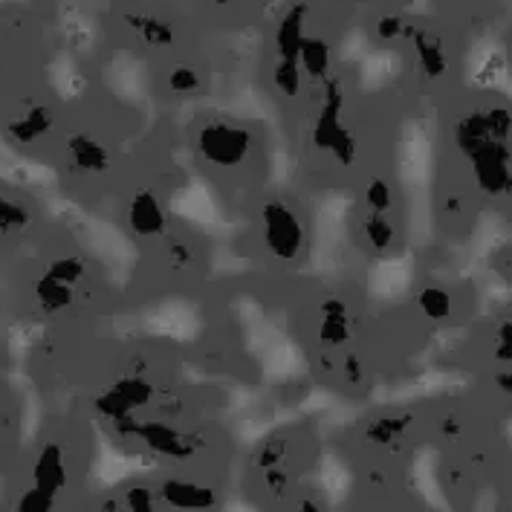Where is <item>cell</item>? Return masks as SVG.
<instances>
[{"mask_svg":"<svg viewBox=\"0 0 512 512\" xmlns=\"http://www.w3.org/2000/svg\"><path fill=\"white\" fill-rule=\"evenodd\" d=\"M197 154L215 168H238L252 154V131L241 122L209 119L194 136Z\"/></svg>","mask_w":512,"mask_h":512,"instance_id":"cell-2","label":"cell"},{"mask_svg":"<svg viewBox=\"0 0 512 512\" xmlns=\"http://www.w3.org/2000/svg\"><path fill=\"white\" fill-rule=\"evenodd\" d=\"M125 507L131 512H154L160 510V489H151V486L145 484H136L128 486L125 489Z\"/></svg>","mask_w":512,"mask_h":512,"instance_id":"cell-26","label":"cell"},{"mask_svg":"<svg viewBox=\"0 0 512 512\" xmlns=\"http://www.w3.org/2000/svg\"><path fill=\"white\" fill-rule=\"evenodd\" d=\"M67 481H70V472H67L64 449L58 443H44L38 458L32 463V484L58 495L67 486Z\"/></svg>","mask_w":512,"mask_h":512,"instance_id":"cell-9","label":"cell"},{"mask_svg":"<svg viewBox=\"0 0 512 512\" xmlns=\"http://www.w3.org/2000/svg\"><path fill=\"white\" fill-rule=\"evenodd\" d=\"M301 81H304V70L293 58H275L272 67V84L284 99H296L301 93Z\"/></svg>","mask_w":512,"mask_h":512,"instance_id":"cell-19","label":"cell"},{"mask_svg":"<svg viewBox=\"0 0 512 512\" xmlns=\"http://www.w3.org/2000/svg\"><path fill=\"white\" fill-rule=\"evenodd\" d=\"M157 388L148 382L145 377H122L116 379L110 388H105L99 397H96V411L99 417H105L108 423H122V420H131L136 417V411L148 408L154 400Z\"/></svg>","mask_w":512,"mask_h":512,"instance_id":"cell-5","label":"cell"},{"mask_svg":"<svg viewBox=\"0 0 512 512\" xmlns=\"http://www.w3.org/2000/svg\"><path fill=\"white\" fill-rule=\"evenodd\" d=\"M35 298H38V304H41L44 313L55 316V313L73 307V301H76V287L58 281L55 275H50V272L44 270V275L35 281Z\"/></svg>","mask_w":512,"mask_h":512,"instance_id":"cell-15","label":"cell"},{"mask_svg":"<svg viewBox=\"0 0 512 512\" xmlns=\"http://www.w3.org/2000/svg\"><path fill=\"white\" fill-rule=\"evenodd\" d=\"M264 478H267V489H270L272 495L284 492V489H287V481H290V478H287V472H284L281 466H272V469H267V475H264Z\"/></svg>","mask_w":512,"mask_h":512,"instance_id":"cell-32","label":"cell"},{"mask_svg":"<svg viewBox=\"0 0 512 512\" xmlns=\"http://www.w3.org/2000/svg\"><path fill=\"white\" fill-rule=\"evenodd\" d=\"M122 437H134L139 440L148 452L160 455L168 460H189L197 452V443L194 437L186 432H180L177 426L171 423H162V420H122L113 426Z\"/></svg>","mask_w":512,"mask_h":512,"instance_id":"cell-4","label":"cell"},{"mask_svg":"<svg viewBox=\"0 0 512 512\" xmlns=\"http://www.w3.org/2000/svg\"><path fill=\"white\" fill-rule=\"evenodd\" d=\"M47 272L55 275L58 281H64V284L79 287L81 281H84V275H87V264H84V258H81V255H61V258L50 261Z\"/></svg>","mask_w":512,"mask_h":512,"instance_id":"cell-25","label":"cell"},{"mask_svg":"<svg viewBox=\"0 0 512 512\" xmlns=\"http://www.w3.org/2000/svg\"><path fill=\"white\" fill-rule=\"evenodd\" d=\"M160 501L174 510H212L217 504V495L212 486L183 481V478H168L160 486Z\"/></svg>","mask_w":512,"mask_h":512,"instance_id":"cell-8","label":"cell"},{"mask_svg":"<svg viewBox=\"0 0 512 512\" xmlns=\"http://www.w3.org/2000/svg\"><path fill=\"white\" fill-rule=\"evenodd\" d=\"M362 229H365V238H368V243H371V249H377V252H388V249L394 246L397 229H394V223L388 220V215H374V212H368L365 223H362Z\"/></svg>","mask_w":512,"mask_h":512,"instance_id":"cell-20","label":"cell"},{"mask_svg":"<svg viewBox=\"0 0 512 512\" xmlns=\"http://www.w3.org/2000/svg\"><path fill=\"white\" fill-rule=\"evenodd\" d=\"M512 113L507 108H484L463 116L455 128V142L472 162L478 186L492 194L512 191Z\"/></svg>","mask_w":512,"mask_h":512,"instance_id":"cell-1","label":"cell"},{"mask_svg":"<svg viewBox=\"0 0 512 512\" xmlns=\"http://www.w3.org/2000/svg\"><path fill=\"white\" fill-rule=\"evenodd\" d=\"M298 64L304 70V76L313 84H324L330 79V67H333V53L330 44L322 35H304L301 50H298Z\"/></svg>","mask_w":512,"mask_h":512,"instance_id":"cell-14","label":"cell"},{"mask_svg":"<svg viewBox=\"0 0 512 512\" xmlns=\"http://www.w3.org/2000/svg\"><path fill=\"white\" fill-rule=\"evenodd\" d=\"M495 356H498L501 362L512 365V322H507L504 327H501V333H498V348H495Z\"/></svg>","mask_w":512,"mask_h":512,"instance_id":"cell-31","label":"cell"},{"mask_svg":"<svg viewBox=\"0 0 512 512\" xmlns=\"http://www.w3.org/2000/svg\"><path fill=\"white\" fill-rule=\"evenodd\" d=\"M284 455H287V440H284V437H270V440L261 446V452H258V466L267 472L272 466H281V463H284Z\"/></svg>","mask_w":512,"mask_h":512,"instance_id":"cell-28","label":"cell"},{"mask_svg":"<svg viewBox=\"0 0 512 512\" xmlns=\"http://www.w3.org/2000/svg\"><path fill=\"white\" fill-rule=\"evenodd\" d=\"M417 304L429 322H446L452 316V296L443 287H426L417 298Z\"/></svg>","mask_w":512,"mask_h":512,"instance_id":"cell-21","label":"cell"},{"mask_svg":"<svg viewBox=\"0 0 512 512\" xmlns=\"http://www.w3.org/2000/svg\"><path fill=\"white\" fill-rule=\"evenodd\" d=\"M29 209L18 200H9L6 194H0V235H12L18 229H27Z\"/></svg>","mask_w":512,"mask_h":512,"instance_id":"cell-24","label":"cell"},{"mask_svg":"<svg viewBox=\"0 0 512 512\" xmlns=\"http://www.w3.org/2000/svg\"><path fill=\"white\" fill-rule=\"evenodd\" d=\"M345 379H348L351 388H359V385L365 382V365H362V359L353 356V353L345 359Z\"/></svg>","mask_w":512,"mask_h":512,"instance_id":"cell-30","label":"cell"},{"mask_svg":"<svg viewBox=\"0 0 512 512\" xmlns=\"http://www.w3.org/2000/svg\"><path fill=\"white\" fill-rule=\"evenodd\" d=\"M307 6L304 3H296L290 6L278 24H275V58H293L298 61V50H301V41L307 35Z\"/></svg>","mask_w":512,"mask_h":512,"instance_id":"cell-13","label":"cell"},{"mask_svg":"<svg viewBox=\"0 0 512 512\" xmlns=\"http://www.w3.org/2000/svg\"><path fill=\"white\" fill-rule=\"evenodd\" d=\"M55 113L47 105H32L21 116L6 122V136L18 145H35L53 131Z\"/></svg>","mask_w":512,"mask_h":512,"instance_id":"cell-10","label":"cell"},{"mask_svg":"<svg viewBox=\"0 0 512 512\" xmlns=\"http://www.w3.org/2000/svg\"><path fill=\"white\" fill-rule=\"evenodd\" d=\"M495 382H498V388H501L504 394H512V371H504V374H498V377H495Z\"/></svg>","mask_w":512,"mask_h":512,"instance_id":"cell-33","label":"cell"},{"mask_svg":"<svg viewBox=\"0 0 512 512\" xmlns=\"http://www.w3.org/2000/svg\"><path fill=\"white\" fill-rule=\"evenodd\" d=\"M353 336V319L348 304L342 298H327L322 304V322H319V342L324 348H342Z\"/></svg>","mask_w":512,"mask_h":512,"instance_id":"cell-11","label":"cell"},{"mask_svg":"<svg viewBox=\"0 0 512 512\" xmlns=\"http://www.w3.org/2000/svg\"><path fill=\"white\" fill-rule=\"evenodd\" d=\"M67 154H70V162L73 168L81 171V174H105L110 171V160L108 148L90 134H73L67 139Z\"/></svg>","mask_w":512,"mask_h":512,"instance_id":"cell-12","label":"cell"},{"mask_svg":"<svg viewBox=\"0 0 512 512\" xmlns=\"http://www.w3.org/2000/svg\"><path fill=\"white\" fill-rule=\"evenodd\" d=\"M365 206L374 215H388L394 209V189H391V183L382 180V177L368 180V186H365Z\"/></svg>","mask_w":512,"mask_h":512,"instance_id":"cell-23","label":"cell"},{"mask_svg":"<svg viewBox=\"0 0 512 512\" xmlns=\"http://www.w3.org/2000/svg\"><path fill=\"white\" fill-rule=\"evenodd\" d=\"M165 81H168L171 93H180V96L200 93V87H203V76H200L197 67H191V64H174V67L168 70Z\"/></svg>","mask_w":512,"mask_h":512,"instance_id":"cell-22","label":"cell"},{"mask_svg":"<svg viewBox=\"0 0 512 512\" xmlns=\"http://www.w3.org/2000/svg\"><path fill=\"white\" fill-rule=\"evenodd\" d=\"M377 35L382 41L400 38V35H403V18H397V15H382L377 21Z\"/></svg>","mask_w":512,"mask_h":512,"instance_id":"cell-29","label":"cell"},{"mask_svg":"<svg viewBox=\"0 0 512 512\" xmlns=\"http://www.w3.org/2000/svg\"><path fill=\"white\" fill-rule=\"evenodd\" d=\"M206 3H212V6H226L229 0H206Z\"/></svg>","mask_w":512,"mask_h":512,"instance_id":"cell-34","label":"cell"},{"mask_svg":"<svg viewBox=\"0 0 512 512\" xmlns=\"http://www.w3.org/2000/svg\"><path fill=\"white\" fill-rule=\"evenodd\" d=\"M414 53H417V64L426 73V79H440L446 73V53H443L440 38H434L429 32H417L414 35Z\"/></svg>","mask_w":512,"mask_h":512,"instance_id":"cell-16","label":"cell"},{"mask_svg":"<svg viewBox=\"0 0 512 512\" xmlns=\"http://www.w3.org/2000/svg\"><path fill=\"white\" fill-rule=\"evenodd\" d=\"M128 226L139 238H160L168 229V212L151 189H139L128 203Z\"/></svg>","mask_w":512,"mask_h":512,"instance_id":"cell-7","label":"cell"},{"mask_svg":"<svg viewBox=\"0 0 512 512\" xmlns=\"http://www.w3.org/2000/svg\"><path fill=\"white\" fill-rule=\"evenodd\" d=\"M128 24L136 29V35L142 38L145 47L162 50V47H171L177 41L174 27L162 18H154V15H128Z\"/></svg>","mask_w":512,"mask_h":512,"instance_id":"cell-17","label":"cell"},{"mask_svg":"<svg viewBox=\"0 0 512 512\" xmlns=\"http://www.w3.org/2000/svg\"><path fill=\"white\" fill-rule=\"evenodd\" d=\"M261 235L267 252L284 264L296 261L307 246V229L293 206H287L284 200H267L261 206Z\"/></svg>","mask_w":512,"mask_h":512,"instance_id":"cell-3","label":"cell"},{"mask_svg":"<svg viewBox=\"0 0 512 512\" xmlns=\"http://www.w3.org/2000/svg\"><path fill=\"white\" fill-rule=\"evenodd\" d=\"M55 507V495L41 489V486H29L27 492L18 498V510L21 512H50Z\"/></svg>","mask_w":512,"mask_h":512,"instance_id":"cell-27","label":"cell"},{"mask_svg":"<svg viewBox=\"0 0 512 512\" xmlns=\"http://www.w3.org/2000/svg\"><path fill=\"white\" fill-rule=\"evenodd\" d=\"M342 110H345V87L339 79L324 81L322 108L313 119V145L319 151H330L333 142L345 134V122H342Z\"/></svg>","mask_w":512,"mask_h":512,"instance_id":"cell-6","label":"cell"},{"mask_svg":"<svg viewBox=\"0 0 512 512\" xmlns=\"http://www.w3.org/2000/svg\"><path fill=\"white\" fill-rule=\"evenodd\" d=\"M411 414H382V417H374L365 429V437L374 443V446H388L394 440H400L408 426H411Z\"/></svg>","mask_w":512,"mask_h":512,"instance_id":"cell-18","label":"cell"}]
</instances>
